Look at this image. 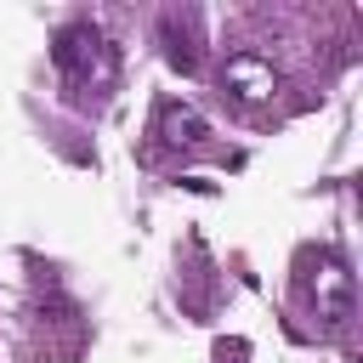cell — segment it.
Returning a JSON list of instances; mask_svg holds the SVG:
<instances>
[{"label": "cell", "mask_w": 363, "mask_h": 363, "mask_svg": "<svg viewBox=\"0 0 363 363\" xmlns=\"http://www.w3.org/2000/svg\"><path fill=\"white\" fill-rule=\"evenodd\" d=\"M51 57H57V68H62L74 85H108V79H113V45H108L102 28H91V23H68V28L57 34Z\"/></svg>", "instance_id": "cell-1"}, {"label": "cell", "mask_w": 363, "mask_h": 363, "mask_svg": "<svg viewBox=\"0 0 363 363\" xmlns=\"http://www.w3.org/2000/svg\"><path fill=\"white\" fill-rule=\"evenodd\" d=\"M306 301L318 306V318L329 329H340L352 318V272L340 255H312L306 261Z\"/></svg>", "instance_id": "cell-2"}, {"label": "cell", "mask_w": 363, "mask_h": 363, "mask_svg": "<svg viewBox=\"0 0 363 363\" xmlns=\"http://www.w3.org/2000/svg\"><path fill=\"white\" fill-rule=\"evenodd\" d=\"M221 91H227L238 108H261V102L278 96V68H272L267 57H255V51H233V57L221 62Z\"/></svg>", "instance_id": "cell-3"}, {"label": "cell", "mask_w": 363, "mask_h": 363, "mask_svg": "<svg viewBox=\"0 0 363 363\" xmlns=\"http://www.w3.org/2000/svg\"><path fill=\"white\" fill-rule=\"evenodd\" d=\"M159 136H164L170 147H193V142L210 136V119H204L193 102H164V108H159Z\"/></svg>", "instance_id": "cell-4"}]
</instances>
